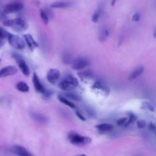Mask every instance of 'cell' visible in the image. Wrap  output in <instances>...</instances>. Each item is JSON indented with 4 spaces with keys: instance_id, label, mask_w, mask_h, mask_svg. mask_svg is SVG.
I'll use <instances>...</instances> for the list:
<instances>
[{
    "instance_id": "obj_26",
    "label": "cell",
    "mask_w": 156,
    "mask_h": 156,
    "mask_svg": "<svg viewBox=\"0 0 156 156\" xmlns=\"http://www.w3.org/2000/svg\"><path fill=\"white\" fill-rule=\"evenodd\" d=\"M127 120V118L126 117L120 118L117 121L116 124L119 126H122L126 124Z\"/></svg>"
},
{
    "instance_id": "obj_29",
    "label": "cell",
    "mask_w": 156,
    "mask_h": 156,
    "mask_svg": "<svg viewBox=\"0 0 156 156\" xmlns=\"http://www.w3.org/2000/svg\"><path fill=\"white\" fill-rule=\"evenodd\" d=\"M148 127L150 131L154 132L156 134V126L152 122L149 123Z\"/></svg>"
},
{
    "instance_id": "obj_12",
    "label": "cell",
    "mask_w": 156,
    "mask_h": 156,
    "mask_svg": "<svg viewBox=\"0 0 156 156\" xmlns=\"http://www.w3.org/2000/svg\"><path fill=\"white\" fill-rule=\"evenodd\" d=\"M30 114L33 119L38 122L46 124L49 122L48 118L42 114L34 112H31Z\"/></svg>"
},
{
    "instance_id": "obj_1",
    "label": "cell",
    "mask_w": 156,
    "mask_h": 156,
    "mask_svg": "<svg viewBox=\"0 0 156 156\" xmlns=\"http://www.w3.org/2000/svg\"><path fill=\"white\" fill-rule=\"evenodd\" d=\"M3 24L4 26L10 27L17 32L24 31L27 29L29 27L25 21L19 18L4 21Z\"/></svg>"
},
{
    "instance_id": "obj_30",
    "label": "cell",
    "mask_w": 156,
    "mask_h": 156,
    "mask_svg": "<svg viewBox=\"0 0 156 156\" xmlns=\"http://www.w3.org/2000/svg\"><path fill=\"white\" fill-rule=\"evenodd\" d=\"M99 16V14L98 12L95 13L93 14L92 17V20L94 23H96L98 21Z\"/></svg>"
},
{
    "instance_id": "obj_24",
    "label": "cell",
    "mask_w": 156,
    "mask_h": 156,
    "mask_svg": "<svg viewBox=\"0 0 156 156\" xmlns=\"http://www.w3.org/2000/svg\"><path fill=\"white\" fill-rule=\"evenodd\" d=\"M129 118L127 122L125 124V127H127L131 123L134 122L136 120V116L133 113H129Z\"/></svg>"
},
{
    "instance_id": "obj_36",
    "label": "cell",
    "mask_w": 156,
    "mask_h": 156,
    "mask_svg": "<svg viewBox=\"0 0 156 156\" xmlns=\"http://www.w3.org/2000/svg\"><path fill=\"white\" fill-rule=\"evenodd\" d=\"M153 36L154 37L156 38V28L155 29V30L154 32Z\"/></svg>"
},
{
    "instance_id": "obj_37",
    "label": "cell",
    "mask_w": 156,
    "mask_h": 156,
    "mask_svg": "<svg viewBox=\"0 0 156 156\" xmlns=\"http://www.w3.org/2000/svg\"><path fill=\"white\" fill-rule=\"evenodd\" d=\"M78 156H86L84 154H83L79 155Z\"/></svg>"
},
{
    "instance_id": "obj_31",
    "label": "cell",
    "mask_w": 156,
    "mask_h": 156,
    "mask_svg": "<svg viewBox=\"0 0 156 156\" xmlns=\"http://www.w3.org/2000/svg\"><path fill=\"white\" fill-rule=\"evenodd\" d=\"M53 94V91L52 90H47L45 93L43 95L44 98H49Z\"/></svg>"
},
{
    "instance_id": "obj_20",
    "label": "cell",
    "mask_w": 156,
    "mask_h": 156,
    "mask_svg": "<svg viewBox=\"0 0 156 156\" xmlns=\"http://www.w3.org/2000/svg\"><path fill=\"white\" fill-rule=\"evenodd\" d=\"M57 97L58 100L61 102L68 106L71 108H76V106L75 104L69 101L62 95H58Z\"/></svg>"
},
{
    "instance_id": "obj_6",
    "label": "cell",
    "mask_w": 156,
    "mask_h": 156,
    "mask_svg": "<svg viewBox=\"0 0 156 156\" xmlns=\"http://www.w3.org/2000/svg\"><path fill=\"white\" fill-rule=\"evenodd\" d=\"M23 7V3L19 2H10L4 6L3 13L5 14H7L16 12L22 9Z\"/></svg>"
},
{
    "instance_id": "obj_4",
    "label": "cell",
    "mask_w": 156,
    "mask_h": 156,
    "mask_svg": "<svg viewBox=\"0 0 156 156\" xmlns=\"http://www.w3.org/2000/svg\"><path fill=\"white\" fill-rule=\"evenodd\" d=\"M12 56L16 60L19 68L23 74L26 76L28 77L30 74V70L23 56L16 53H12Z\"/></svg>"
},
{
    "instance_id": "obj_38",
    "label": "cell",
    "mask_w": 156,
    "mask_h": 156,
    "mask_svg": "<svg viewBox=\"0 0 156 156\" xmlns=\"http://www.w3.org/2000/svg\"><path fill=\"white\" fill-rule=\"evenodd\" d=\"M135 156V155H134V156Z\"/></svg>"
},
{
    "instance_id": "obj_3",
    "label": "cell",
    "mask_w": 156,
    "mask_h": 156,
    "mask_svg": "<svg viewBox=\"0 0 156 156\" xmlns=\"http://www.w3.org/2000/svg\"><path fill=\"white\" fill-rule=\"evenodd\" d=\"M79 82L77 79L73 75H67L64 77L59 82L58 87L65 91L73 90L77 87Z\"/></svg>"
},
{
    "instance_id": "obj_18",
    "label": "cell",
    "mask_w": 156,
    "mask_h": 156,
    "mask_svg": "<svg viewBox=\"0 0 156 156\" xmlns=\"http://www.w3.org/2000/svg\"><path fill=\"white\" fill-rule=\"evenodd\" d=\"M65 98L73 100L76 101H80L81 100V97L77 94L74 93L67 92L63 93L62 95Z\"/></svg>"
},
{
    "instance_id": "obj_21",
    "label": "cell",
    "mask_w": 156,
    "mask_h": 156,
    "mask_svg": "<svg viewBox=\"0 0 156 156\" xmlns=\"http://www.w3.org/2000/svg\"><path fill=\"white\" fill-rule=\"evenodd\" d=\"M71 5V4L64 2H57L51 4L50 7L53 8H64L69 7Z\"/></svg>"
},
{
    "instance_id": "obj_34",
    "label": "cell",
    "mask_w": 156,
    "mask_h": 156,
    "mask_svg": "<svg viewBox=\"0 0 156 156\" xmlns=\"http://www.w3.org/2000/svg\"><path fill=\"white\" fill-rule=\"evenodd\" d=\"M105 34L106 36H108L109 34L108 31L107 30H105Z\"/></svg>"
},
{
    "instance_id": "obj_5",
    "label": "cell",
    "mask_w": 156,
    "mask_h": 156,
    "mask_svg": "<svg viewBox=\"0 0 156 156\" xmlns=\"http://www.w3.org/2000/svg\"><path fill=\"white\" fill-rule=\"evenodd\" d=\"M8 40L10 45L15 49L22 50L25 47L24 41L20 37L16 35L10 33Z\"/></svg>"
},
{
    "instance_id": "obj_10",
    "label": "cell",
    "mask_w": 156,
    "mask_h": 156,
    "mask_svg": "<svg viewBox=\"0 0 156 156\" xmlns=\"http://www.w3.org/2000/svg\"><path fill=\"white\" fill-rule=\"evenodd\" d=\"M59 72L56 69H51L48 72L47 79L48 81L51 84H54L59 78Z\"/></svg>"
},
{
    "instance_id": "obj_9",
    "label": "cell",
    "mask_w": 156,
    "mask_h": 156,
    "mask_svg": "<svg viewBox=\"0 0 156 156\" xmlns=\"http://www.w3.org/2000/svg\"><path fill=\"white\" fill-rule=\"evenodd\" d=\"M18 72L16 67L13 65L5 66L2 68L0 71V77L4 78L7 76L12 75L16 74Z\"/></svg>"
},
{
    "instance_id": "obj_17",
    "label": "cell",
    "mask_w": 156,
    "mask_h": 156,
    "mask_svg": "<svg viewBox=\"0 0 156 156\" xmlns=\"http://www.w3.org/2000/svg\"><path fill=\"white\" fill-rule=\"evenodd\" d=\"M16 89L22 92H27L29 90V87L25 82L20 81L16 84Z\"/></svg>"
},
{
    "instance_id": "obj_16",
    "label": "cell",
    "mask_w": 156,
    "mask_h": 156,
    "mask_svg": "<svg viewBox=\"0 0 156 156\" xmlns=\"http://www.w3.org/2000/svg\"><path fill=\"white\" fill-rule=\"evenodd\" d=\"M10 33L5 29L0 27V47L1 48L5 44Z\"/></svg>"
},
{
    "instance_id": "obj_2",
    "label": "cell",
    "mask_w": 156,
    "mask_h": 156,
    "mask_svg": "<svg viewBox=\"0 0 156 156\" xmlns=\"http://www.w3.org/2000/svg\"><path fill=\"white\" fill-rule=\"evenodd\" d=\"M68 138L71 144L79 147L83 146L88 144L92 141V139L90 137L81 136L74 131H71L69 132Z\"/></svg>"
},
{
    "instance_id": "obj_7",
    "label": "cell",
    "mask_w": 156,
    "mask_h": 156,
    "mask_svg": "<svg viewBox=\"0 0 156 156\" xmlns=\"http://www.w3.org/2000/svg\"><path fill=\"white\" fill-rule=\"evenodd\" d=\"M71 64L73 69L80 70L87 66L89 64V62L86 58L79 57L73 60Z\"/></svg>"
},
{
    "instance_id": "obj_28",
    "label": "cell",
    "mask_w": 156,
    "mask_h": 156,
    "mask_svg": "<svg viewBox=\"0 0 156 156\" xmlns=\"http://www.w3.org/2000/svg\"><path fill=\"white\" fill-rule=\"evenodd\" d=\"M136 125L139 129H142L145 127L146 122L144 120H139L136 122Z\"/></svg>"
},
{
    "instance_id": "obj_11",
    "label": "cell",
    "mask_w": 156,
    "mask_h": 156,
    "mask_svg": "<svg viewBox=\"0 0 156 156\" xmlns=\"http://www.w3.org/2000/svg\"><path fill=\"white\" fill-rule=\"evenodd\" d=\"M13 150L19 156H34L25 147L20 145H14Z\"/></svg>"
},
{
    "instance_id": "obj_32",
    "label": "cell",
    "mask_w": 156,
    "mask_h": 156,
    "mask_svg": "<svg viewBox=\"0 0 156 156\" xmlns=\"http://www.w3.org/2000/svg\"><path fill=\"white\" fill-rule=\"evenodd\" d=\"M76 113L77 116L81 120L83 121H85L86 120L85 118L83 116L79 111H76Z\"/></svg>"
},
{
    "instance_id": "obj_23",
    "label": "cell",
    "mask_w": 156,
    "mask_h": 156,
    "mask_svg": "<svg viewBox=\"0 0 156 156\" xmlns=\"http://www.w3.org/2000/svg\"><path fill=\"white\" fill-rule=\"evenodd\" d=\"M78 75L80 79L83 80L87 77H90L92 75V74L90 71L86 70L79 72L78 73Z\"/></svg>"
},
{
    "instance_id": "obj_22",
    "label": "cell",
    "mask_w": 156,
    "mask_h": 156,
    "mask_svg": "<svg viewBox=\"0 0 156 156\" xmlns=\"http://www.w3.org/2000/svg\"><path fill=\"white\" fill-rule=\"evenodd\" d=\"M62 61L63 63L66 65L71 64L72 61L71 55L68 52H65L62 56Z\"/></svg>"
},
{
    "instance_id": "obj_25",
    "label": "cell",
    "mask_w": 156,
    "mask_h": 156,
    "mask_svg": "<svg viewBox=\"0 0 156 156\" xmlns=\"http://www.w3.org/2000/svg\"><path fill=\"white\" fill-rule=\"evenodd\" d=\"M40 15L42 20L44 23L47 24L48 22V16L45 11L42 9L40 10Z\"/></svg>"
},
{
    "instance_id": "obj_27",
    "label": "cell",
    "mask_w": 156,
    "mask_h": 156,
    "mask_svg": "<svg viewBox=\"0 0 156 156\" xmlns=\"http://www.w3.org/2000/svg\"><path fill=\"white\" fill-rule=\"evenodd\" d=\"M148 108L152 112L154 111V109L153 106L147 102H144L142 104V108Z\"/></svg>"
},
{
    "instance_id": "obj_15",
    "label": "cell",
    "mask_w": 156,
    "mask_h": 156,
    "mask_svg": "<svg viewBox=\"0 0 156 156\" xmlns=\"http://www.w3.org/2000/svg\"><path fill=\"white\" fill-rule=\"evenodd\" d=\"M144 67L142 66H139L136 68L129 76L128 80L132 81L139 76L144 72Z\"/></svg>"
},
{
    "instance_id": "obj_13",
    "label": "cell",
    "mask_w": 156,
    "mask_h": 156,
    "mask_svg": "<svg viewBox=\"0 0 156 156\" xmlns=\"http://www.w3.org/2000/svg\"><path fill=\"white\" fill-rule=\"evenodd\" d=\"M94 89H97L102 91L106 95H108L110 92L109 87L104 82L101 80L96 81L92 86Z\"/></svg>"
},
{
    "instance_id": "obj_19",
    "label": "cell",
    "mask_w": 156,
    "mask_h": 156,
    "mask_svg": "<svg viewBox=\"0 0 156 156\" xmlns=\"http://www.w3.org/2000/svg\"><path fill=\"white\" fill-rule=\"evenodd\" d=\"M96 127L100 131L102 132H107L112 130L113 128L112 125L107 123H104L98 125Z\"/></svg>"
},
{
    "instance_id": "obj_33",
    "label": "cell",
    "mask_w": 156,
    "mask_h": 156,
    "mask_svg": "<svg viewBox=\"0 0 156 156\" xmlns=\"http://www.w3.org/2000/svg\"><path fill=\"white\" fill-rule=\"evenodd\" d=\"M140 15L138 12L134 14L132 18L133 20L136 21H138L140 19Z\"/></svg>"
},
{
    "instance_id": "obj_14",
    "label": "cell",
    "mask_w": 156,
    "mask_h": 156,
    "mask_svg": "<svg viewBox=\"0 0 156 156\" xmlns=\"http://www.w3.org/2000/svg\"><path fill=\"white\" fill-rule=\"evenodd\" d=\"M31 51L39 46L38 43L33 39L32 36L29 34H26L23 35Z\"/></svg>"
},
{
    "instance_id": "obj_35",
    "label": "cell",
    "mask_w": 156,
    "mask_h": 156,
    "mask_svg": "<svg viewBox=\"0 0 156 156\" xmlns=\"http://www.w3.org/2000/svg\"><path fill=\"white\" fill-rule=\"evenodd\" d=\"M116 1L115 0H113L112 1L111 5L112 6H114Z\"/></svg>"
},
{
    "instance_id": "obj_8",
    "label": "cell",
    "mask_w": 156,
    "mask_h": 156,
    "mask_svg": "<svg viewBox=\"0 0 156 156\" xmlns=\"http://www.w3.org/2000/svg\"><path fill=\"white\" fill-rule=\"evenodd\" d=\"M32 81L34 88L36 91L43 95L46 92L47 90L46 89L43 85L41 82L37 74L34 73L33 74Z\"/></svg>"
}]
</instances>
